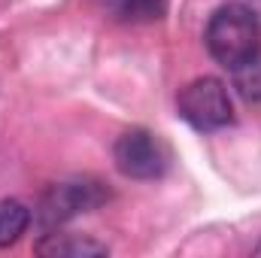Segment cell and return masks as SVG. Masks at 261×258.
<instances>
[{
	"label": "cell",
	"instance_id": "1",
	"mask_svg": "<svg viewBox=\"0 0 261 258\" xmlns=\"http://www.w3.org/2000/svg\"><path fill=\"white\" fill-rule=\"evenodd\" d=\"M206 52L222 67H237L243 58H249L261 49V21L252 6L246 3H225L219 6L203 31Z\"/></svg>",
	"mask_w": 261,
	"mask_h": 258
},
{
	"label": "cell",
	"instance_id": "5",
	"mask_svg": "<svg viewBox=\"0 0 261 258\" xmlns=\"http://www.w3.org/2000/svg\"><path fill=\"white\" fill-rule=\"evenodd\" d=\"M37 255L43 258H97V255H110L107 243H97L91 237L82 234H43L37 240Z\"/></svg>",
	"mask_w": 261,
	"mask_h": 258
},
{
	"label": "cell",
	"instance_id": "3",
	"mask_svg": "<svg viewBox=\"0 0 261 258\" xmlns=\"http://www.w3.org/2000/svg\"><path fill=\"white\" fill-rule=\"evenodd\" d=\"M179 116L200 134L222 131L234 122V104L228 94V85L216 76H197L192 79L179 97H176Z\"/></svg>",
	"mask_w": 261,
	"mask_h": 258
},
{
	"label": "cell",
	"instance_id": "9",
	"mask_svg": "<svg viewBox=\"0 0 261 258\" xmlns=\"http://www.w3.org/2000/svg\"><path fill=\"white\" fill-rule=\"evenodd\" d=\"M252 252H255V255H261V240L255 243V249H252Z\"/></svg>",
	"mask_w": 261,
	"mask_h": 258
},
{
	"label": "cell",
	"instance_id": "8",
	"mask_svg": "<svg viewBox=\"0 0 261 258\" xmlns=\"http://www.w3.org/2000/svg\"><path fill=\"white\" fill-rule=\"evenodd\" d=\"M231 82L246 104H261V49L231 67Z\"/></svg>",
	"mask_w": 261,
	"mask_h": 258
},
{
	"label": "cell",
	"instance_id": "2",
	"mask_svg": "<svg viewBox=\"0 0 261 258\" xmlns=\"http://www.w3.org/2000/svg\"><path fill=\"white\" fill-rule=\"evenodd\" d=\"M113 194L100 179H91V176L64 179V183H52L40 194V203H37L34 216H37V222L43 228H61V225L73 222L82 213H94Z\"/></svg>",
	"mask_w": 261,
	"mask_h": 258
},
{
	"label": "cell",
	"instance_id": "4",
	"mask_svg": "<svg viewBox=\"0 0 261 258\" xmlns=\"http://www.w3.org/2000/svg\"><path fill=\"white\" fill-rule=\"evenodd\" d=\"M113 164L122 176L149 183V179H161L167 173L170 152L152 131L130 128L113 146Z\"/></svg>",
	"mask_w": 261,
	"mask_h": 258
},
{
	"label": "cell",
	"instance_id": "7",
	"mask_svg": "<svg viewBox=\"0 0 261 258\" xmlns=\"http://www.w3.org/2000/svg\"><path fill=\"white\" fill-rule=\"evenodd\" d=\"M31 219L34 216L21 200H15V197L0 200V249H9L12 243H18L21 234L28 231Z\"/></svg>",
	"mask_w": 261,
	"mask_h": 258
},
{
	"label": "cell",
	"instance_id": "6",
	"mask_svg": "<svg viewBox=\"0 0 261 258\" xmlns=\"http://www.w3.org/2000/svg\"><path fill=\"white\" fill-rule=\"evenodd\" d=\"M94 6L119 24H152L167 12V0H94Z\"/></svg>",
	"mask_w": 261,
	"mask_h": 258
}]
</instances>
